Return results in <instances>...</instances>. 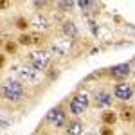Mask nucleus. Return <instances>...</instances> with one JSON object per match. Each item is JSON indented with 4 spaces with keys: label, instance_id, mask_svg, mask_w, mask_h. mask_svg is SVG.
I'll return each mask as SVG.
<instances>
[{
    "label": "nucleus",
    "instance_id": "0eeeda50",
    "mask_svg": "<svg viewBox=\"0 0 135 135\" xmlns=\"http://www.w3.org/2000/svg\"><path fill=\"white\" fill-rule=\"evenodd\" d=\"M132 67L128 65V63H121V65H115V67H112L110 69V76L114 78V79H119V81H123V79H126L128 76H130V70Z\"/></svg>",
    "mask_w": 135,
    "mask_h": 135
},
{
    "label": "nucleus",
    "instance_id": "5701e85b",
    "mask_svg": "<svg viewBox=\"0 0 135 135\" xmlns=\"http://www.w3.org/2000/svg\"><path fill=\"white\" fill-rule=\"evenodd\" d=\"M132 76H133V83H135V70H133V72H132Z\"/></svg>",
    "mask_w": 135,
    "mask_h": 135
},
{
    "label": "nucleus",
    "instance_id": "2eb2a0df",
    "mask_svg": "<svg viewBox=\"0 0 135 135\" xmlns=\"http://www.w3.org/2000/svg\"><path fill=\"white\" fill-rule=\"evenodd\" d=\"M15 25H16V29H20V31L23 32V31H27V29L31 27V22L27 20L25 16H18V18L15 20Z\"/></svg>",
    "mask_w": 135,
    "mask_h": 135
},
{
    "label": "nucleus",
    "instance_id": "dca6fc26",
    "mask_svg": "<svg viewBox=\"0 0 135 135\" xmlns=\"http://www.w3.org/2000/svg\"><path fill=\"white\" fill-rule=\"evenodd\" d=\"M18 45H23V47H29V45H32V36H31V34L22 32L20 36H18Z\"/></svg>",
    "mask_w": 135,
    "mask_h": 135
},
{
    "label": "nucleus",
    "instance_id": "6e6552de",
    "mask_svg": "<svg viewBox=\"0 0 135 135\" xmlns=\"http://www.w3.org/2000/svg\"><path fill=\"white\" fill-rule=\"evenodd\" d=\"M94 101H95V106L106 108V106H112L114 97H112V94L106 92V90H99V92H95V95H94Z\"/></svg>",
    "mask_w": 135,
    "mask_h": 135
},
{
    "label": "nucleus",
    "instance_id": "f257e3e1",
    "mask_svg": "<svg viewBox=\"0 0 135 135\" xmlns=\"http://www.w3.org/2000/svg\"><path fill=\"white\" fill-rule=\"evenodd\" d=\"M25 95V88H23V83L18 81V79H6L2 83V97L6 101H11V103H18L23 99Z\"/></svg>",
    "mask_w": 135,
    "mask_h": 135
},
{
    "label": "nucleus",
    "instance_id": "a211bd4d",
    "mask_svg": "<svg viewBox=\"0 0 135 135\" xmlns=\"http://www.w3.org/2000/svg\"><path fill=\"white\" fill-rule=\"evenodd\" d=\"M78 6H79L81 9H85V11L94 9V7H95V4H94V2H86V0H85V2H78Z\"/></svg>",
    "mask_w": 135,
    "mask_h": 135
},
{
    "label": "nucleus",
    "instance_id": "aec40b11",
    "mask_svg": "<svg viewBox=\"0 0 135 135\" xmlns=\"http://www.w3.org/2000/svg\"><path fill=\"white\" fill-rule=\"evenodd\" d=\"M99 135H114V130H112V126H103V128L99 130Z\"/></svg>",
    "mask_w": 135,
    "mask_h": 135
},
{
    "label": "nucleus",
    "instance_id": "4468645a",
    "mask_svg": "<svg viewBox=\"0 0 135 135\" xmlns=\"http://www.w3.org/2000/svg\"><path fill=\"white\" fill-rule=\"evenodd\" d=\"M63 32H65V36H69V40L78 36V29H76V25L72 22H65L63 23Z\"/></svg>",
    "mask_w": 135,
    "mask_h": 135
},
{
    "label": "nucleus",
    "instance_id": "412c9836",
    "mask_svg": "<svg viewBox=\"0 0 135 135\" xmlns=\"http://www.w3.org/2000/svg\"><path fill=\"white\" fill-rule=\"evenodd\" d=\"M74 6V2H58V7H61V9H70Z\"/></svg>",
    "mask_w": 135,
    "mask_h": 135
},
{
    "label": "nucleus",
    "instance_id": "b1692460",
    "mask_svg": "<svg viewBox=\"0 0 135 135\" xmlns=\"http://www.w3.org/2000/svg\"><path fill=\"white\" fill-rule=\"evenodd\" d=\"M88 135H97V133H88Z\"/></svg>",
    "mask_w": 135,
    "mask_h": 135
},
{
    "label": "nucleus",
    "instance_id": "1a4fd4ad",
    "mask_svg": "<svg viewBox=\"0 0 135 135\" xmlns=\"http://www.w3.org/2000/svg\"><path fill=\"white\" fill-rule=\"evenodd\" d=\"M83 128H85V124L79 121V119H72V121L67 123L65 132H67V135H81L83 133Z\"/></svg>",
    "mask_w": 135,
    "mask_h": 135
},
{
    "label": "nucleus",
    "instance_id": "f8f14e48",
    "mask_svg": "<svg viewBox=\"0 0 135 135\" xmlns=\"http://www.w3.org/2000/svg\"><path fill=\"white\" fill-rule=\"evenodd\" d=\"M119 117H121L123 121H126V123H130V121L135 119V110L132 106H123L121 112H119Z\"/></svg>",
    "mask_w": 135,
    "mask_h": 135
},
{
    "label": "nucleus",
    "instance_id": "7ed1b4c3",
    "mask_svg": "<svg viewBox=\"0 0 135 135\" xmlns=\"http://www.w3.org/2000/svg\"><path fill=\"white\" fill-rule=\"evenodd\" d=\"M29 65L34 69H38L40 72L47 70V67L51 65V52L47 51H34L29 54Z\"/></svg>",
    "mask_w": 135,
    "mask_h": 135
},
{
    "label": "nucleus",
    "instance_id": "393cba45",
    "mask_svg": "<svg viewBox=\"0 0 135 135\" xmlns=\"http://www.w3.org/2000/svg\"><path fill=\"white\" fill-rule=\"evenodd\" d=\"M45 135H49V133H45Z\"/></svg>",
    "mask_w": 135,
    "mask_h": 135
},
{
    "label": "nucleus",
    "instance_id": "9b49d317",
    "mask_svg": "<svg viewBox=\"0 0 135 135\" xmlns=\"http://www.w3.org/2000/svg\"><path fill=\"white\" fill-rule=\"evenodd\" d=\"M31 25H34L36 29H49V27H51V20L45 18L43 15H34Z\"/></svg>",
    "mask_w": 135,
    "mask_h": 135
},
{
    "label": "nucleus",
    "instance_id": "ddd939ff",
    "mask_svg": "<svg viewBox=\"0 0 135 135\" xmlns=\"http://www.w3.org/2000/svg\"><path fill=\"white\" fill-rule=\"evenodd\" d=\"M117 117H119V115L115 114V112H103V114H101V121H103L104 126H114L115 121H117Z\"/></svg>",
    "mask_w": 135,
    "mask_h": 135
},
{
    "label": "nucleus",
    "instance_id": "f03ea898",
    "mask_svg": "<svg viewBox=\"0 0 135 135\" xmlns=\"http://www.w3.org/2000/svg\"><path fill=\"white\" fill-rule=\"evenodd\" d=\"M88 104H90V95L86 92H78V94H74V97L70 99L69 110H70L72 115H81L83 112H86Z\"/></svg>",
    "mask_w": 135,
    "mask_h": 135
},
{
    "label": "nucleus",
    "instance_id": "39448f33",
    "mask_svg": "<svg viewBox=\"0 0 135 135\" xmlns=\"http://www.w3.org/2000/svg\"><path fill=\"white\" fill-rule=\"evenodd\" d=\"M47 121L51 124H54L56 128L67 126V112L63 110V106H56V108H52L51 112L47 114Z\"/></svg>",
    "mask_w": 135,
    "mask_h": 135
},
{
    "label": "nucleus",
    "instance_id": "423d86ee",
    "mask_svg": "<svg viewBox=\"0 0 135 135\" xmlns=\"http://www.w3.org/2000/svg\"><path fill=\"white\" fill-rule=\"evenodd\" d=\"M114 97L119 101H130L133 97V86L130 83H117L114 86Z\"/></svg>",
    "mask_w": 135,
    "mask_h": 135
},
{
    "label": "nucleus",
    "instance_id": "20e7f679",
    "mask_svg": "<svg viewBox=\"0 0 135 135\" xmlns=\"http://www.w3.org/2000/svg\"><path fill=\"white\" fill-rule=\"evenodd\" d=\"M16 72H18L20 81H25V83H36V81H40V76H42V72L38 69H34L32 65H22L18 67Z\"/></svg>",
    "mask_w": 135,
    "mask_h": 135
},
{
    "label": "nucleus",
    "instance_id": "4be33fe9",
    "mask_svg": "<svg viewBox=\"0 0 135 135\" xmlns=\"http://www.w3.org/2000/svg\"><path fill=\"white\" fill-rule=\"evenodd\" d=\"M11 6V2H2V9H7Z\"/></svg>",
    "mask_w": 135,
    "mask_h": 135
},
{
    "label": "nucleus",
    "instance_id": "f3484780",
    "mask_svg": "<svg viewBox=\"0 0 135 135\" xmlns=\"http://www.w3.org/2000/svg\"><path fill=\"white\" fill-rule=\"evenodd\" d=\"M18 49V42H6L4 43V51L7 52V54H15Z\"/></svg>",
    "mask_w": 135,
    "mask_h": 135
},
{
    "label": "nucleus",
    "instance_id": "9d476101",
    "mask_svg": "<svg viewBox=\"0 0 135 135\" xmlns=\"http://www.w3.org/2000/svg\"><path fill=\"white\" fill-rule=\"evenodd\" d=\"M69 40H58V42L52 43L51 47V52L52 54H56V56H65L67 52H69Z\"/></svg>",
    "mask_w": 135,
    "mask_h": 135
},
{
    "label": "nucleus",
    "instance_id": "6ab92c4d",
    "mask_svg": "<svg viewBox=\"0 0 135 135\" xmlns=\"http://www.w3.org/2000/svg\"><path fill=\"white\" fill-rule=\"evenodd\" d=\"M31 36H32V45H40V43H42L43 36L40 34V32H34V34H31Z\"/></svg>",
    "mask_w": 135,
    "mask_h": 135
}]
</instances>
